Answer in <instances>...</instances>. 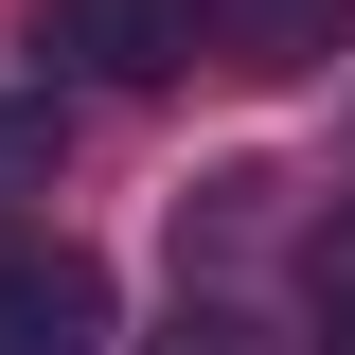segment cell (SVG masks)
<instances>
[{"instance_id": "6", "label": "cell", "mask_w": 355, "mask_h": 355, "mask_svg": "<svg viewBox=\"0 0 355 355\" xmlns=\"http://www.w3.org/2000/svg\"><path fill=\"white\" fill-rule=\"evenodd\" d=\"M160 355H266V338H249L231 302H178V338H160Z\"/></svg>"}, {"instance_id": "3", "label": "cell", "mask_w": 355, "mask_h": 355, "mask_svg": "<svg viewBox=\"0 0 355 355\" xmlns=\"http://www.w3.org/2000/svg\"><path fill=\"white\" fill-rule=\"evenodd\" d=\"M0 355H107V266L89 249H0Z\"/></svg>"}, {"instance_id": "2", "label": "cell", "mask_w": 355, "mask_h": 355, "mask_svg": "<svg viewBox=\"0 0 355 355\" xmlns=\"http://www.w3.org/2000/svg\"><path fill=\"white\" fill-rule=\"evenodd\" d=\"M18 36L71 89H160L178 71V0H18Z\"/></svg>"}, {"instance_id": "1", "label": "cell", "mask_w": 355, "mask_h": 355, "mask_svg": "<svg viewBox=\"0 0 355 355\" xmlns=\"http://www.w3.org/2000/svg\"><path fill=\"white\" fill-rule=\"evenodd\" d=\"M338 36H355V0H178V53H196V71H249V89L320 71Z\"/></svg>"}, {"instance_id": "5", "label": "cell", "mask_w": 355, "mask_h": 355, "mask_svg": "<svg viewBox=\"0 0 355 355\" xmlns=\"http://www.w3.org/2000/svg\"><path fill=\"white\" fill-rule=\"evenodd\" d=\"M320 355H355V231H320Z\"/></svg>"}, {"instance_id": "4", "label": "cell", "mask_w": 355, "mask_h": 355, "mask_svg": "<svg viewBox=\"0 0 355 355\" xmlns=\"http://www.w3.org/2000/svg\"><path fill=\"white\" fill-rule=\"evenodd\" d=\"M53 142H71V125H53V89H0V214H36V196H53Z\"/></svg>"}]
</instances>
